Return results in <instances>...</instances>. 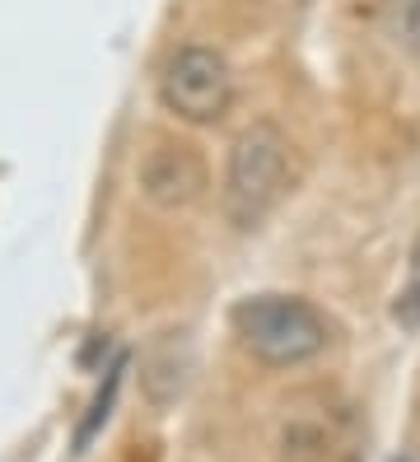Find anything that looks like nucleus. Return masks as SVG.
Returning <instances> with one entry per match:
<instances>
[{"mask_svg": "<svg viewBox=\"0 0 420 462\" xmlns=\"http://www.w3.org/2000/svg\"><path fill=\"white\" fill-rule=\"evenodd\" d=\"M140 187H145V197L159 201V206H191L206 192V159L191 145L163 141L145 154V164H140Z\"/></svg>", "mask_w": 420, "mask_h": 462, "instance_id": "20e7f679", "label": "nucleus"}, {"mask_svg": "<svg viewBox=\"0 0 420 462\" xmlns=\"http://www.w3.org/2000/svg\"><path fill=\"white\" fill-rule=\"evenodd\" d=\"M383 10H387L392 38L420 57V0H383Z\"/></svg>", "mask_w": 420, "mask_h": 462, "instance_id": "423d86ee", "label": "nucleus"}, {"mask_svg": "<svg viewBox=\"0 0 420 462\" xmlns=\"http://www.w3.org/2000/svg\"><path fill=\"white\" fill-rule=\"evenodd\" d=\"M290 182V141L275 122H252L224 169V215L234 229H257L266 215L280 206Z\"/></svg>", "mask_w": 420, "mask_h": 462, "instance_id": "f03ea898", "label": "nucleus"}, {"mask_svg": "<svg viewBox=\"0 0 420 462\" xmlns=\"http://www.w3.org/2000/svg\"><path fill=\"white\" fill-rule=\"evenodd\" d=\"M392 322H397L402 332H420V234H415V248H411L406 285L392 299Z\"/></svg>", "mask_w": 420, "mask_h": 462, "instance_id": "39448f33", "label": "nucleus"}, {"mask_svg": "<svg viewBox=\"0 0 420 462\" xmlns=\"http://www.w3.org/2000/svg\"><path fill=\"white\" fill-rule=\"evenodd\" d=\"M392 462H406V457H392Z\"/></svg>", "mask_w": 420, "mask_h": 462, "instance_id": "6e6552de", "label": "nucleus"}, {"mask_svg": "<svg viewBox=\"0 0 420 462\" xmlns=\"http://www.w3.org/2000/svg\"><path fill=\"white\" fill-rule=\"evenodd\" d=\"M159 98H163L168 113H178L182 122H219L229 113V98H234V75H229L219 51L182 47V51H173V61L163 66Z\"/></svg>", "mask_w": 420, "mask_h": 462, "instance_id": "7ed1b4c3", "label": "nucleus"}, {"mask_svg": "<svg viewBox=\"0 0 420 462\" xmlns=\"http://www.w3.org/2000/svg\"><path fill=\"white\" fill-rule=\"evenodd\" d=\"M122 365H126V360H117V365L107 369V383H103V393H98V397H94V406H89V420H84V425H79V434H75V444H79V448L89 444V439H94V430L107 420L112 397H117V388H122Z\"/></svg>", "mask_w": 420, "mask_h": 462, "instance_id": "0eeeda50", "label": "nucleus"}, {"mask_svg": "<svg viewBox=\"0 0 420 462\" xmlns=\"http://www.w3.org/2000/svg\"><path fill=\"white\" fill-rule=\"evenodd\" d=\"M243 350L262 365L290 369L327 350V318L299 294H247L229 313Z\"/></svg>", "mask_w": 420, "mask_h": 462, "instance_id": "f257e3e1", "label": "nucleus"}]
</instances>
